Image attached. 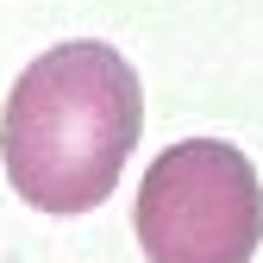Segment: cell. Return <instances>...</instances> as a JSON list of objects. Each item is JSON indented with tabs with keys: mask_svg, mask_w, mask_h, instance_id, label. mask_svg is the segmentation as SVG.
Returning a JSON list of instances; mask_svg holds the SVG:
<instances>
[{
	"mask_svg": "<svg viewBox=\"0 0 263 263\" xmlns=\"http://www.w3.org/2000/svg\"><path fill=\"white\" fill-rule=\"evenodd\" d=\"M138 69L101 38H69L13 82L0 113V163L25 207L69 219L113 194L125 157L138 151Z\"/></svg>",
	"mask_w": 263,
	"mask_h": 263,
	"instance_id": "cell-1",
	"label": "cell"
},
{
	"mask_svg": "<svg viewBox=\"0 0 263 263\" xmlns=\"http://www.w3.org/2000/svg\"><path fill=\"white\" fill-rule=\"evenodd\" d=\"M132 226L151 263H251L263 245V188L251 157L226 138L157 151Z\"/></svg>",
	"mask_w": 263,
	"mask_h": 263,
	"instance_id": "cell-2",
	"label": "cell"
}]
</instances>
